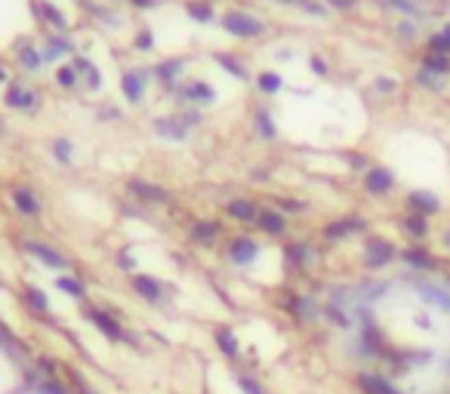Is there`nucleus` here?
Here are the masks:
<instances>
[{
    "instance_id": "f257e3e1",
    "label": "nucleus",
    "mask_w": 450,
    "mask_h": 394,
    "mask_svg": "<svg viewBox=\"0 0 450 394\" xmlns=\"http://www.w3.org/2000/svg\"><path fill=\"white\" fill-rule=\"evenodd\" d=\"M222 28H225L228 34H234V37L262 34V22L253 18V16H247V12H225V16H222Z\"/></svg>"
},
{
    "instance_id": "f03ea898",
    "label": "nucleus",
    "mask_w": 450,
    "mask_h": 394,
    "mask_svg": "<svg viewBox=\"0 0 450 394\" xmlns=\"http://www.w3.org/2000/svg\"><path fill=\"white\" fill-rule=\"evenodd\" d=\"M395 259V246L388 244V240L382 237H370L367 246H364V262L370 265V268H382V265H388Z\"/></svg>"
},
{
    "instance_id": "7ed1b4c3",
    "label": "nucleus",
    "mask_w": 450,
    "mask_h": 394,
    "mask_svg": "<svg viewBox=\"0 0 450 394\" xmlns=\"http://www.w3.org/2000/svg\"><path fill=\"white\" fill-rule=\"evenodd\" d=\"M86 320H90V324L96 326L102 336H108L111 342H121V339H127V336H123V330H121V324H117V320L111 317L108 311H99V308H92V311H86Z\"/></svg>"
},
{
    "instance_id": "20e7f679",
    "label": "nucleus",
    "mask_w": 450,
    "mask_h": 394,
    "mask_svg": "<svg viewBox=\"0 0 450 394\" xmlns=\"http://www.w3.org/2000/svg\"><path fill=\"white\" fill-rule=\"evenodd\" d=\"M25 250H28V252H31V256H34V259H40L43 265H49V268H55V271L68 268V259L62 256V252H55L53 246L40 244V240H25Z\"/></svg>"
},
{
    "instance_id": "39448f33",
    "label": "nucleus",
    "mask_w": 450,
    "mask_h": 394,
    "mask_svg": "<svg viewBox=\"0 0 450 394\" xmlns=\"http://www.w3.org/2000/svg\"><path fill=\"white\" fill-rule=\"evenodd\" d=\"M228 256H232L234 265H253L259 256V244L253 237H234L232 246H228Z\"/></svg>"
},
{
    "instance_id": "423d86ee",
    "label": "nucleus",
    "mask_w": 450,
    "mask_h": 394,
    "mask_svg": "<svg viewBox=\"0 0 450 394\" xmlns=\"http://www.w3.org/2000/svg\"><path fill=\"white\" fill-rule=\"evenodd\" d=\"M392 185H395V176L386 166H373V170H367V176H364V188H367L370 194H388Z\"/></svg>"
},
{
    "instance_id": "0eeeda50",
    "label": "nucleus",
    "mask_w": 450,
    "mask_h": 394,
    "mask_svg": "<svg viewBox=\"0 0 450 394\" xmlns=\"http://www.w3.org/2000/svg\"><path fill=\"white\" fill-rule=\"evenodd\" d=\"M129 191H133L139 200H148V203H170V194H166L160 185H151V182L133 179V182H129Z\"/></svg>"
},
{
    "instance_id": "6e6552de",
    "label": "nucleus",
    "mask_w": 450,
    "mask_h": 394,
    "mask_svg": "<svg viewBox=\"0 0 450 394\" xmlns=\"http://www.w3.org/2000/svg\"><path fill=\"white\" fill-rule=\"evenodd\" d=\"M407 203H410V209L413 213H419V215H432V213L441 209V200H438L432 191H410Z\"/></svg>"
},
{
    "instance_id": "1a4fd4ad",
    "label": "nucleus",
    "mask_w": 450,
    "mask_h": 394,
    "mask_svg": "<svg viewBox=\"0 0 450 394\" xmlns=\"http://www.w3.org/2000/svg\"><path fill=\"white\" fill-rule=\"evenodd\" d=\"M358 385L364 388V394H401L392 382L382 379V376H376V373H361L358 376Z\"/></svg>"
},
{
    "instance_id": "9d476101",
    "label": "nucleus",
    "mask_w": 450,
    "mask_h": 394,
    "mask_svg": "<svg viewBox=\"0 0 450 394\" xmlns=\"http://www.w3.org/2000/svg\"><path fill=\"white\" fill-rule=\"evenodd\" d=\"M133 289L148 302H158L164 296V287H160L158 277H148V274H136L133 277Z\"/></svg>"
},
{
    "instance_id": "9b49d317",
    "label": "nucleus",
    "mask_w": 450,
    "mask_h": 394,
    "mask_svg": "<svg viewBox=\"0 0 450 394\" xmlns=\"http://www.w3.org/2000/svg\"><path fill=\"white\" fill-rule=\"evenodd\" d=\"M121 90H123V96L136 105L142 98V90H145V74L142 71H127L121 77Z\"/></svg>"
},
{
    "instance_id": "f8f14e48",
    "label": "nucleus",
    "mask_w": 450,
    "mask_h": 394,
    "mask_svg": "<svg viewBox=\"0 0 450 394\" xmlns=\"http://www.w3.org/2000/svg\"><path fill=\"white\" fill-rule=\"evenodd\" d=\"M12 203H16V209L22 215H37L40 213V200H37V194L31 188H16L12 191Z\"/></svg>"
},
{
    "instance_id": "ddd939ff",
    "label": "nucleus",
    "mask_w": 450,
    "mask_h": 394,
    "mask_svg": "<svg viewBox=\"0 0 450 394\" xmlns=\"http://www.w3.org/2000/svg\"><path fill=\"white\" fill-rule=\"evenodd\" d=\"M355 231H364V219H339V222H330V225L324 228V234L330 240H339V237H345V234H355Z\"/></svg>"
},
{
    "instance_id": "4468645a",
    "label": "nucleus",
    "mask_w": 450,
    "mask_h": 394,
    "mask_svg": "<svg viewBox=\"0 0 450 394\" xmlns=\"http://www.w3.org/2000/svg\"><path fill=\"white\" fill-rule=\"evenodd\" d=\"M416 287H419V296H423L425 302H432V305L450 311V293H447V289L435 287V283H416Z\"/></svg>"
},
{
    "instance_id": "2eb2a0df",
    "label": "nucleus",
    "mask_w": 450,
    "mask_h": 394,
    "mask_svg": "<svg viewBox=\"0 0 450 394\" xmlns=\"http://www.w3.org/2000/svg\"><path fill=\"white\" fill-rule=\"evenodd\" d=\"M256 222H259V228H262L265 234H284V228H287V219H284L277 209H262Z\"/></svg>"
},
{
    "instance_id": "dca6fc26",
    "label": "nucleus",
    "mask_w": 450,
    "mask_h": 394,
    "mask_svg": "<svg viewBox=\"0 0 450 394\" xmlns=\"http://www.w3.org/2000/svg\"><path fill=\"white\" fill-rule=\"evenodd\" d=\"M228 215L238 222H256L259 219V209L253 207V200H244V197H238V200L228 203Z\"/></svg>"
},
{
    "instance_id": "f3484780",
    "label": "nucleus",
    "mask_w": 450,
    "mask_h": 394,
    "mask_svg": "<svg viewBox=\"0 0 450 394\" xmlns=\"http://www.w3.org/2000/svg\"><path fill=\"white\" fill-rule=\"evenodd\" d=\"M401 256H404V262L410 265V268H419V271L435 268V259H432L425 250H419V246H407V250L401 252Z\"/></svg>"
},
{
    "instance_id": "a211bd4d",
    "label": "nucleus",
    "mask_w": 450,
    "mask_h": 394,
    "mask_svg": "<svg viewBox=\"0 0 450 394\" xmlns=\"http://www.w3.org/2000/svg\"><path fill=\"white\" fill-rule=\"evenodd\" d=\"M216 348H219L225 357H238V351H240L238 336H234L228 326H219V330H216Z\"/></svg>"
},
{
    "instance_id": "6ab92c4d",
    "label": "nucleus",
    "mask_w": 450,
    "mask_h": 394,
    "mask_svg": "<svg viewBox=\"0 0 450 394\" xmlns=\"http://www.w3.org/2000/svg\"><path fill=\"white\" fill-rule=\"evenodd\" d=\"M65 53H71V43H68L65 37H49V40H47V49L40 53V59H43V62H55L59 55H65Z\"/></svg>"
},
{
    "instance_id": "aec40b11",
    "label": "nucleus",
    "mask_w": 450,
    "mask_h": 394,
    "mask_svg": "<svg viewBox=\"0 0 450 394\" xmlns=\"http://www.w3.org/2000/svg\"><path fill=\"white\" fill-rule=\"evenodd\" d=\"M401 228H404L410 237H425L429 234V225H425V215H419V213H410V215H404V222H401Z\"/></svg>"
},
{
    "instance_id": "412c9836",
    "label": "nucleus",
    "mask_w": 450,
    "mask_h": 394,
    "mask_svg": "<svg viewBox=\"0 0 450 394\" xmlns=\"http://www.w3.org/2000/svg\"><path fill=\"white\" fill-rule=\"evenodd\" d=\"M6 105L10 108H31L34 105V92H25L22 86H10L6 90Z\"/></svg>"
},
{
    "instance_id": "4be33fe9",
    "label": "nucleus",
    "mask_w": 450,
    "mask_h": 394,
    "mask_svg": "<svg viewBox=\"0 0 450 394\" xmlns=\"http://www.w3.org/2000/svg\"><path fill=\"white\" fill-rule=\"evenodd\" d=\"M423 68L425 71H432V74H447L450 71V55H438V53H425V59H423Z\"/></svg>"
},
{
    "instance_id": "5701e85b",
    "label": "nucleus",
    "mask_w": 450,
    "mask_h": 394,
    "mask_svg": "<svg viewBox=\"0 0 450 394\" xmlns=\"http://www.w3.org/2000/svg\"><path fill=\"white\" fill-rule=\"evenodd\" d=\"M25 302H28V305L34 308L37 314H47L49 311V299L43 296V289H37V287H25Z\"/></svg>"
},
{
    "instance_id": "b1692460",
    "label": "nucleus",
    "mask_w": 450,
    "mask_h": 394,
    "mask_svg": "<svg viewBox=\"0 0 450 394\" xmlns=\"http://www.w3.org/2000/svg\"><path fill=\"white\" fill-rule=\"evenodd\" d=\"M216 234H219V225H216V222H195V225H191V237L201 240V244H210Z\"/></svg>"
},
{
    "instance_id": "393cba45",
    "label": "nucleus",
    "mask_w": 450,
    "mask_h": 394,
    "mask_svg": "<svg viewBox=\"0 0 450 394\" xmlns=\"http://www.w3.org/2000/svg\"><path fill=\"white\" fill-rule=\"evenodd\" d=\"M182 96L185 98H195V102H213L216 92H213V86H210V83H197V80H195V83H191L188 90L182 92Z\"/></svg>"
},
{
    "instance_id": "a878e982",
    "label": "nucleus",
    "mask_w": 450,
    "mask_h": 394,
    "mask_svg": "<svg viewBox=\"0 0 450 394\" xmlns=\"http://www.w3.org/2000/svg\"><path fill=\"white\" fill-rule=\"evenodd\" d=\"M154 129H158L160 135H166V139H185V127L179 120H158Z\"/></svg>"
},
{
    "instance_id": "bb28decb",
    "label": "nucleus",
    "mask_w": 450,
    "mask_h": 394,
    "mask_svg": "<svg viewBox=\"0 0 450 394\" xmlns=\"http://www.w3.org/2000/svg\"><path fill=\"white\" fill-rule=\"evenodd\" d=\"M55 287L62 289V293H68V296H74V299H84V283L77 280V277H59V280H55Z\"/></svg>"
},
{
    "instance_id": "cd10ccee",
    "label": "nucleus",
    "mask_w": 450,
    "mask_h": 394,
    "mask_svg": "<svg viewBox=\"0 0 450 394\" xmlns=\"http://www.w3.org/2000/svg\"><path fill=\"white\" fill-rule=\"evenodd\" d=\"M179 71H182V62H164V65L158 68V77H160V83H176V77H179Z\"/></svg>"
},
{
    "instance_id": "c85d7f7f",
    "label": "nucleus",
    "mask_w": 450,
    "mask_h": 394,
    "mask_svg": "<svg viewBox=\"0 0 450 394\" xmlns=\"http://www.w3.org/2000/svg\"><path fill=\"white\" fill-rule=\"evenodd\" d=\"M259 86H262V92H277L284 86V80L277 71H262L259 74Z\"/></svg>"
},
{
    "instance_id": "c756f323",
    "label": "nucleus",
    "mask_w": 450,
    "mask_h": 394,
    "mask_svg": "<svg viewBox=\"0 0 450 394\" xmlns=\"http://www.w3.org/2000/svg\"><path fill=\"white\" fill-rule=\"evenodd\" d=\"M429 53H438V55H450V37L444 31L429 37Z\"/></svg>"
},
{
    "instance_id": "7c9ffc66",
    "label": "nucleus",
    "mask_w": 450,
    "mask_h": 394,
    "mask_svg": "<svg viewBox=\"0 0 450 394\" xmlns=\"http://www.w3.org/2000/svg\"><path fill=\"white\" fill-rule=\"evenodd\" d=\"M34 6H37V10H40L43 12V16H47L49 18V22H53L55 25V28H65V16H62V12L59 10H55V6H49V3H43V0H34Z\"/></svg>"
},
{
    "instance_id": "2f4dec72",
    "label": "nucleus",
    "mask_w": 450,
    "mask_h": 394,
    "mask_svg": "<svg viewBox=\"0 0 450 394\" xmlns=\"http://www.w3.org/2000/svg\"><path fill=\"white\" fill-rule=\"evenodd\" d=\"M216 65H222V68H225V71H232L238 80H247V71L238 65V62L232 59V55H222V53H219V55H216Z\"/></svg>"
},
{
    "instance_id": "473e14b6",
    "label": "nucleus",
    "mask_w": 450,
    "mask_h": 394,
    "mask_svg": "<svg viewBox=\"0 0 450 394\" xmlns=\"http://www.w3.org/2000/svg\"><path fill=\"white\" fill-rule=\"evenodd\" d=\"M53 154L59 163H71V142L68 139H55L53 142Z\"/></svg>"
},
{
    "instance_id": "72a5a7b5",
    "label": "nucleus",
    "mask_w": 450,
    "mask_h": 394,
    "mask_svg": "<svg viewBox=\"0 0 450 394\" xmlns=\"http://www.w3.org/2000/svg\"><path fill=\"white\" fill-rule=\"evenodd\" d=\"M256 129H259V135H265V139H275V135H277V127H275V120H271L268 114L256 117Z\"/></svg>"
},
{
    "instance_id": "f704fd0d",
    "label": "nucleus",
    "mask_w": 450,
    "mask_h": 394,
    "mask_svg": "<svg viewBox=\"0 0 450 394\" xmlns=\"http://www.w3.org/2000/svg\"><path fill=\"white\" fill-rule=\"evenodd\" d=\"M18 62H22V65L28 68V71H34V68L40 65L43 59H40V55H37V53H34V49H31V47H22V49H18Z\"/></svg>"
},
{
    "instance_id": "c9c22d12",
    "label": "nucleus",
    "mask_w": 450,
    "mask_h": 394,
    "mask_svg": "<svg viewBox=\"0 0 450 394\" xmlns=\"http://www.w3.org/2000/svg\"><path fill=\"white\" fill-rule=\"evenodd\" d=\"M188 16L197 18V22H210L213 10H210V3H188Z\"/></svg>"
},
{
    "instance_id": "e433bc0d",
    "label": "nucleus",
    "mask_w": 450,
    "mask_h": 394,
    "mask_svg": "<svg viewBox=\"0 0 450 394\" xmlns=\"http://www.w3.org/2000/svg\"><path fill=\"white\" fill-rule=\"evenodd\" d=\"M416 83L432 86V90H441V77H438V74H432V71H425V68H419V71H416Z\"/></svg>"
},
{
    "instance_id": "4c0bfd02",
    "label": "nucleus",
    "mask_w": 450,
    "mask_h": 394,
    "mask_svg": "<svg viewBox=\"0 0 450 394\" xmlns=\"http://www.w3.org/2000/svg\"><path fill=\"white\" fill-rule=\"evenodd\" d=\"M238 388L244 394H262V385L256 379H250V376H238Z\"/></svg>"
},
{
    "instance_id": "58836bf2",
    "label": "nucleus",
    "mask_w": 450,
    "mask_h": 394,
    "mask_svg": "<svg viewBox=\"0 0 450 394\" xmlns=\"http://www.w3.org/2000/svg\"><path fill=\"white\" fill-rule=\"evenodd\" d=\"M55 77H59V86H74L77 83V68H62Z\"/></svg>"
},
{
    "instance_id": "ea45409f",
    "label": "nucleus",
    "mask_w": 450,
    "mask_h": 394,
    "mask_svg": "<svg viewBox=\"0 0 450 394\" xmlns=\"http://www.w3.org/2000/svg\"><path fill=\"white\" fill-rule=\"evenodd\" d=\"M287 259L299 265L302 259H305V246H302V244H290V246H287Z\"/></svg>"
},
{
    "instance_id": "a19ab883",
    "label": "nucleus",
    "mask_w": 450,
    "mask_h": 394,
    "mask_svg": "<svg viewBox=\"0 0 450 394\" xmlns=\"http://www.w3.org/2000/svg\"><path fill=\"white\" fill-rule=\"evenodd\" d=\"M40 394H71V391H68V388H62L59 382L49 379V382H43V385H40Z\"/></svg>"
},
{
    "instance_id": "79ce46f5",
    "label": "nucleus",
    "mask_w": 450,
    "mask_h": 394,
    "mask_svg": "<svg viewBox=\"0 0 450 394\" xmlns=\"http://www.w3.org/2000/svg\"><path fill=\"white\" fill-rule=\"evenodd\" d=\"M388 6H395V10L407 12V16H416V6H413L410 0H388Z\"/></svg>"
},
{
    "instance_id": "37998d69",
    "label": "nucleus",
    "mask_w": 450,
    "mask_h": 394,
    "mask_svg": "<svg viewBox=\"0 0 450 394\" xmlns=\"http://www.w3.org/2000/svg\"><path fill=\"white\" fill-rule=\"evenodd\" d=\"M117 265H121L123 271H133L136 268V259L129 256V252H121V256H117Z\"/></svg>"
},
{
    "instance_id": "c03bdc74",
    "label": "nucleus",
    "mask_w": 450,
    "mask_h": 394,
    "mask_svg": "<svg viewBox=\"0 0 450 394\" xmlns=\"http://www.w3.org/2000/svg\"><path fill=\"white\" fill-rule=\"evenodd\" d=\"M312 71L314 74H327V62L321 55H312Z\"/></svg>"
},
{
    "instance_id": "a18cd8bd",
    "label": "nucleus",
    "mask_w": 450,
    "mask_h": 394,
    "mask_svg": "<svg viewBox=\"0 0 450 394\" xmlns=\"http://www.w3.org/2000/svg\"><path fill=\"white\" fill-rule=\"evenodd\" d=\"M136 43H139V47H142V49H151V43H154V37H151V34H148V31H142V34H139V37H136Z\"/></svg>"
},
{
    "instance_id": "49530a36",
    "label": "nucleus",
    "mask_w": 450,
    "mask_h": 394,
    "mask_svg": "<svg viewBox=\"0 0 450 394\" xmlns=\"http://www.w3.org/2000/svg\"><path fill=\"white\" fill-rule=\"evenodd\" d=\"M327 314H330V320H336L339 326H349V317H345L342 311H336V308H330V311H327Z\"/></svg>"
},
{
    "instance_id": "de8ad7c7",
    "label": "nucleus",
    "mask_w": 450,
    "mask_h": 394,
    "mask_svg": "<svg viewBox=\"0 0 450 394\" xmlns=\"http://www.w3.org/2000/svg\"><path fill=\"white\" fill-rule=\"evenodd\" d=\"M398 34H401V37H413L416 31H413V25H410V22H401V25H398Z\"/></svg>"
},
{
    "instance_id": "09e8293b",
    "label": "nucleus",
    "mask_w": 450,
    "mask_h": 394,
    "mask_svg": "<svg viewBox=\"0 0 450 394\" xmlns=\"http://www.w3.org/2000/svg\"><path fill=\"white\" fill-rule=\"evenodd\" d=\"M376 90L392 92V90H395V83H392V80H386V77H379V80H376Z\"/></svg>"
},
{
    "instance_id": "8fccbe9b",
    "label": "nucleus",
    "mask_w": 450,
    "mask_h": 394,
    "mask_svg": "<svg viewBox=\"0 0 450 394\" xmlns=\"http://www.w3.org/2000/svg\"><path fill=\"white\" fill-rule=\"evenodd\" d=\"M74 385H77V391H80V394H92V391H90V385H86V382L80 379L77 373H74Z\"/></svg>"
},
{
    "instance_id": "3c124183",
    "label": "nucleus",
    "mask_w": 450,
    "mask_h": 394,
    "mask_svg": "<svg viewBox=\"0 0 450 394\" xmlns=\"http://www.w3.org/2000/svg\"><path fill=\"white\" fill-rule=\"evenodd\" d=\"M327 3H333L336 10H351V6H355V0H327Z\"/></svg>"
},
{
    "instance_id": "603ef678",
    "label": "nucleus",
    "mask_w": 450,
    "mask_h": 394,
    "mask_svg": "<svg viewBox=\"0 0 450 394\" xmlns=\"http://www.w3.org/2000/svg\"><path fill=\"white\" fill-rule=\"evenodd\" d=\"M133 6H139V10H148V6H158V0H129Z\"/></svg>"
},
{
    "instance_id": "864d4df0",
    "label": "nucleus",
    "mask_w": 450,
    "mask_h": 394,
    "mask_svg": "<svg viewBox=\"0 0 450 394\" xmlns=\"http://www.w3.org/2000/svg\"><path fill=\"white\" fill-rule=\"evenodd\" d=\"M281 207H284V209H302V203H296V200H281Z\"/></svg>"
},
{
    "instance_id": "5fc2aeb1",
    "label": "nucleus",
    "mask_w": 450,
    "mask_h": 394,
    "mask_svg": "<svg viewBox=\"0 0 450 394\" xmlns=\"http://www.w3.org/2000/svg\"><path fill=\"white\" fill-rule=\"evenodd\" d=\"M3 80H6V71H3V65H0V83H3Z\"/></svg>"
},
{
    "instance_id": "6e6d98bb",
    "label": "nucleus",
    "mask_w": 450,
    "mask_h": 394,
    "mask_svg": "<svg viewBox=\"0 0 450 394\" xmlns=\"http://www.w3.org/2000/svg\"><path fill=\"white\" fill-rule=\"evenodd\" d=\"M441 31H444V34H447V37H450V22H447V25H444V28H441Z\"/></svg>"
},
{
    "instance_id": "4d7b16f0",
    "label": "nucleus",
    "mask_w": 450,
    "mask_h": 394,
    "mask_svg": "<svg viewBox=\"0 0 450 394\" xmlns=\"http://www.w3.org/2000/svg\"><path fill=\"white\" fill-rule=\"evenodd\" d=\"M447 244H450V234H447Z\"/></svg>"
}]
</instances>
